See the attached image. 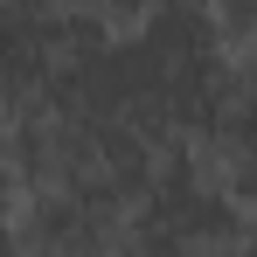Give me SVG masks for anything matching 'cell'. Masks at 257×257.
<instances>
[{"label":"cell","instance_id":"6da1fadb","mask_svg":"<svg viewBox=\"0 0 257 257\" xmlns=\"http://www.w3.org/2000/svg\"><path fill=\"white\" fill-rule=\"evenodd\" d=\"M118 215L125 209L97 202L70 181H42V188H21L7 229L21 236L28 257H111L118 250Z\"/></svg>","mask_w":257,"mask_h":257},{"label":"cell","instance_id":"7a4b0ae2","mask_svg":"<svg viewBox=\"0 0 257 257\" xmlns=\"http://www.w3.org/2000/svg\"><path fill=\"white\" fill-rule=\"evenodd\" d=\"M90 7H97L104 28H139L146 14H160V7H174V0H90Z\"/></svg>","mask_w":257,"mask_h":257},{"label":"cell","instance_id":"3957f363","mask_svg":"<svg viewBox=\"0 0 257 257\" xmlns=\"http://www.w3.org/2000/svg\"><path fill=\"white\" fill-rule=\"evenodd\" d=\"M14 202H21V174H14V160L0 153V222L14 215Z\"/></svg>","mask_w":257,"mask_h":257},{"label":"cell","instance_id":"277c9868","mask_svg":"<svg viewBox=\"0 0 257 257\" xmlns=\"http://www.w3.org/2000/svg\"><path fill=\"white\" fill-rule=\"evenodd\" d=\"M0 257H28V250H21V236H14L7 222H0Z\"/></svg>","mask_w":257,"mask_h":257},{"label":"cell","instance_id":"5b68a950","mask_svg":"<svg viewBox=\"0 0 257 257\" xmlns=\"http://www.w3.org/2000/svg\"><path fill=\"white\" fill-rule=\"evenodd\" d=\"M188 257H250V243H222V250H188Z\"/></svg>","mask_w":257,"mask_h":257}]
</instances>
